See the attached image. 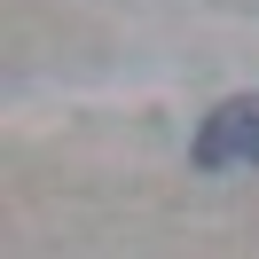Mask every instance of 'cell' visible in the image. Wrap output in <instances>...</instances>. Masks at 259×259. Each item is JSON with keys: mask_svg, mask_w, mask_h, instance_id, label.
Returning <instances> with one entry per match:
<instances>
[{"mask_svg": "<svg viewBox=\"0 0 259 259\" xmlns=\"http://www.w3.org/2000/svg\"><path fill=\"white\" fill-rule=\"evenodd\" d=\"M196 173H228V165H259V95H228L220 110L196 126L189 142Z\"/></svg>", "mask_w": 259, "mask_h": 259, "instance_id": "obj_1", "label": "cell"}]
</instances>
